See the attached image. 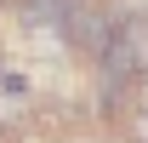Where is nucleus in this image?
I'll list each match as a JSON object with an SVG mask.
<instances>
[{
  "mask_svg": "<svg viewBox=\"0 0 148 143\" xmlns=\"http://www.w3.org/2000/svg\"><path fill=\"white\" fill-rule=\"evenodd\" d=\"M63 29H69V40H74V46H86V52H108V40L120 35V23L103 17V12H97V6H86V0H74V12H69V23H63Z\"/></svg>",
  "mask_w": 148,
  "mask_h": 143,
  "instance_id": "obj_1",
  "label": "nucleus"
},
{
  "mask_svg": "<svg viewBox=\"0 0 148 143\" xmlns=\"http://www.w3.org/2000/svg\"><path fill=\"white\" fill-rule=\"evenodd\" d=\"M143 92H148V74H143Z\"/></svg>",
  "mask_w": 148,
  "mask_h": 143,
  "instance_id": "obj_3",
  "label": "nucleus"
},
{
  "mask_svg": "<svg viewBox=\"0 0 148 143\" xmlns=\"http://www.w3.org/2000/svg\"><path fill=\"white\" fill-rule=\"evenodd\" d=\"M120 35H125L131 57H137V63H143V74H148V17H143V23H120Z\"/></svg>",
  "mask_w": 148,
  "mask_h": 143,
  "instance_id": "obj_2",
  "label": "nucleus"
}]
</instances>
